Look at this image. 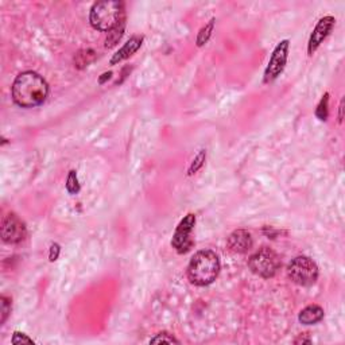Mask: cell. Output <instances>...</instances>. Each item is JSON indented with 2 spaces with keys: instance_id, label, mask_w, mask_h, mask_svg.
Listing matches in <instances>:
<instances>
[{
  "instance_id": "obj_1",
  "label": "cell",
  "mask_w": 345,
  "mask_h": 345,
  "mask_svg": "<svg viewBox=\"0 0 345 345\" xmlns=\"http://www.w3.org/2000/svg\"><path fill=\"white\" fill-rule=\"evenodd\" d=\"M12 100L22 108H34L45 103L49 94V85L35 71H23L12 84Z\"/></svg>"
},
{
  "instance_id": "obj_2",
  "label": "cell",
  "mask_w": 345,
  "mask_h": 345,
  "mask_svg": "<svg viewBox=\"0 0 345 345\" xmlns=\"http://www.w3.org/2000/svg\"><path fill=\"white\" fill-rule=\"evenodd\" d=\"M220 273V259L210 250H203L193 255L188 266L189 281L195 286H208L216 281Z\"/></svg>"
},
{
  "instance_id": "obj_3",
  "label": "cell",
  "mask_w": 345,
  "mask_h": 345,
  "mask_svg": "<svg viewBox=\"0 0 345 345\" xmlns=\"http://www.w3.org/2000/svg\"><path fill=\"white\" fill-rule=\"evenodd\" d=\"M126 19L123 2H98L90 8L89 22L98 31H111Z\"/></svg>"
},
{
  "instance_id": "obj_4",
  "label": "cell",
  "mask_w": 345,
  "mask_h": 345,
  "mask_svg": "<svg viewBox=\"0 0 345 345\" xmlns=\"http://www.w3.org/2000/svg\"><path fill=\"white\" fill-rule=\"evenodd\" d=\"M281 259L271 248L263 247L254 254L248 260V267L255 275L260 278H273L281 268Z\"/></svg>"
},
{
  "instance_id": "obj_5",
  "label": "cell",
  "mask_w": 345,
  "mask_h": 345,
  "mask_svg": "<svg viewBox=\"0 0 345 345\" xmlns=\"http://www.w3.org/2000/svg\"><path fill=\"white\" fill-rule=\"evenodd\" d=\"M287 275L295 285H314L318 278V267L308 256H297L287 266Z\"/></svg>"
},
{
  "instance_id": "obj_6",
  "label": "cell",
  "mask_w": 345,
  "mask_h": 345,
  "mask_svg": "<svg viewBox=\"0 0 345 345\" xmlns=\"http://www.w3.org/2000/svg\"><path fill=\"white\" fill-rule=\"evenodd\" d=\"M289 39H283L278 43L273 54H271L266 70H264V79H263L264 84L273 83L274 80H277L282 75V71L286 66V62H287V57H289Z\"/></svg>"
},
{
  "instance_id": "obj_7",
  "label": "cell",
  "mask_w": 345,
  "mask_h": 345,
  "mask_svg": "<svg viewBox=\"0 0 345 345\" xmlns=\"http://www.w3.org/2000/svg\"><path fill=\"white\" fill-rule=\"evenodd\" d=\"M195 216L193 213L188 214L182 221L178 224L176 232L172 235L171 245L178 254H185L193 247V239H191V231L194 228Z\"/></svg>"
},
{
  "instance_id": "obj_8",
  "label": "cell",
  "mask_w": 345,
  "mask_h": 345,
  "mask_svg": "<svg viewBox=\"0 0 345 345\" xmlns=\"http://www.w3.org/2000/svg\"><path fill=\"white\" fill-rule=\"evenodd\" d=\"M2 239L3 241L8 244H16L20 243L26 239L27 236V228L26 224L16 216L15 213L7 214L3 218L2 223Z\"/></svg>"
},
{
  "instance_id": "obj_9",
  "label": "cell",
  "mask_w": 345,
  "mask_h": 345,
  "mask_svg": "<svg viewBox=\"0 0 345 345\" xmlns=\"http://www.w3.org/2000/svg\"><path fill=\"white\" fill-rule=\"evenodd\" d=\"M334 23H336V19L333 16H324L323 19H319L317 26L314 27V30L311 33L310 39H309V56H313L315 50L319 47V45L327 39L328 35L330 34V31L333 30Z\"/></svg>"
},
{
  "instance_id": "obj_10",
  "label": "cell",
  "mask_w": 345,
  "mask_h": 345,
  "mask_svg": "<svg viewBox=\"0 0 345 345\" xmlns=\"http://www.w3.org/2000/svg\"><path fill=\"white\" fill-rule=\"evenodd\" d=\"M228 248L232 252H236V254H245L252 248V237L251 233L245 231V229H237L235 232H232L229 235L228 240Z\"/></svg>"
},
{
  "instance_id": "obj_11",
  "label": "cell",
  "mask_w": 345,
  "mask_h": 345,
  "mask_svg": "<svg viewBox=\"0 0 345 345\" xmlns=\"http://www.w3.org/2000/svg\"><path fill=\"white\" fill-rule=\"evenodd\" d=\"M142 42H143V37H132L130 41L124 43L123 47H121V49L119 50L116 54H113V57L111 58V62H109V64L116 65V64H119V62H121V61L130 58L132 54H135V53L140 49Z\"/></svg>"
},
{
  "instance_id": "obj_12",
  "label": "cell",
  "mask_w": 345,
  "mask_h": 345,
  "mask_svg": "<svg viewBox=\"0 0 345 345\" xmlns=\"http://www.w3.org/2000/svg\"><path fill=\"white\" fill-rule=\"evenodd\" d=\"M324 318V309L318 305H309L304 310H301L300 319L301 324L304 325H314V324L319 323Z\"/></svg>"
},
{
  "instance_id": "obj_13",
  "label": "cell",
  "mask_w": 345,
  "mask_h": 345,
  "mask_svg": "<svg viewBox=\"0 0 345 345\" xmlns=\"http://www.w3.org/2000/svg\"><path fill=\"white\" fill-rule=\"evenodd\" d=\"M124 27H126V19H123L117 26H115L111 31H108V37L105 39V47L111 49L113 46H116L124 34Z\"/></svg>"
},
{
  "instance_id": "obj_14",
  "label": "cell",
  "mask_w": 345,
  "mask_h": 345,
  "mask_svg": "<svg viewBox=\"0 0 345 345\" xmlns=\"http://www.w3.org/2000/svg\"><path fill=\"white\" fill-rule=\"evenodd\" d=\"M94 58H96V53H94L93 50L90 49L80 50L75 57V66L77 69H84L85 66H88L90 62H93Z\"/></svg>"
},
{
  "instance_id": "obj_15",
  "label": "cell",
  "mask_w": 345,
  "mask_h": 345,
  "mask_svg": "<svg viewBox=\"0 0 345 345\" xmlns=\"http://www.w3.org/2000/svg\"><path fill=\"white\" fill-rule=\"evenodd\" d=\"M213 26H214V19H212V20L208 23L207 26L204 27V29H201V31L199 33V37H197V46H203L207 43L210 34H212V31H213Z\"/></svg>"
},
{
  "instance_id": "obj_16",
  "label": "cell",
  "mask_w": 345,
  "mask_h": 345,
  "mask_svg": "<svg viewBox=\"0 0 345 345\" xmlns=\"http://www.w3.org/2000/svg\"><path fill=\"white\" fill-rule=\"evenodd\" d=\"M328 103H329V93H325L321 98L317 109H315V115L319 120L325 121L328 119Z\"/></svg>"
},
{
  "instance_id": "obj_17",
  "label": "cell",
  "mask_w": 345,
  "mask_h": 345,
  "mask_svg": "<svg viewBox=\"0 0 345 345\" xmlns=\"http://www.w3.org/2000/svg\"><path fill=\"white\" fill-rule=\"evenodd\" d=\"M172 344V342H176V344H180V341L177 340L172 334L166 333V332H162V333H158L155 337H153L150 340V344Z\"/></svg>"
},
{
  "instance_id": "obj_18",
  "label": "cell",
  "mask_w": 345,
  "mask_h": 345,
  "mask_svg": "<svg viewBox=\"0 0 345 345\" xmlns=\"http://www.w3.org/2000/svg\"><path fill=\"white\" fill-rule=\"evenodd\" d=\"M66 189L70 194H76L80 191V185L79 180H77V174H76L75 170H71L68 176V181H66Z\"/></svg>"
},
{
  "instance_id": "obj_19",
  "label": "cell",
  "mask_w": 345,
  "mask_h": 345,
  "mask_svg": "<svg viewBox=\"0 0 345 345\" xmlns=\"http://www.w3.org/2000/svg\"><path fill=\"white\" fill-rule=\"evenodd\" d=\"M2 302H0V305H2V318H0V324L3 325L4 323H6V319H7V317L10 315V313H11V301L8 300L7 297H2Z\"/></svg>"
},
{
  "instance_id": "obj_20",
  "label": "cell",
  "mask_w": 345,
  "mask_h": 345,
  "mask_svg": "<svg viewBox=\"0 0 345 345\" xmlns=\"http://www.w3.org/2000/svg\"><path fill=\"white\" fill-rule=\"evenodd\" d=\"M11 342L12 344H34V341L30 337H27L26 334L20 333V332H15L14 333Z\"/></svg>"
},
{
  "instance_id": "obj_21",
  "label": "cell",
  "mask_w": 345,
  "mask_h": 345,
  "mask_svg": "<svg viewBox=\"0 0 345 345\" xmlns=\"http://www.w3.org/2000/svg\"><path fill=\"white\" fill-rule=\"evenodd\" d=\"M205 151H201L199 155H197V158H195L194 161H193V165H191V167L189 169V174H193V172H195L197 170L201 167V166L204 165V161H205Z\"/></svg>"
},
{
  "instance_id": "obj_22",
  "label": "cell",
  "mask_w": 345,
  "mask_h": 345,
  "mask_svg": "<svg viewBox=\"0 0 345 345\" xmlns=\"http://www.w3.org/2000/svg\"><path fill=\"white\" fill-rule=\"evenodd\" d=\"M58 255H60V245H58V244H52V247H50V255H49L50 262L57 260Z\"/></svg>"
},
{
  "instance_id": "obj_23",
  "label": "cell",
  "mask_w": 345,
  "mask_h": 345,
  "mask_svg": "<svg viewBox=\"0 0 345 345\" xmlns=\"http://www.w3.org/2000/svg\"><path fill=\"white\" fill-rule=\"evenodd\" d=\"M294 342H295V344H301V342L304 344V342H308L309 344V342H310V338H305V337H302V336H300V337L297 338Z\"/></svg>"
},
{
  "instance_id": "obj_24",
  "label": "cell",
  "mask_w": 345,
  "mask_h": 345,
  "mask_svg": "<svg viewBox=\"0 0 345 345\" xmlns=\"http://www.w3.org/2000/svg\"><path fill=\"white\" fill-rule=\"evenodd\" d=\"M111 76H112V73H111V71H108V73H104V75H103V77L102 79H100V84H103L105 81V80L107 79H109V77H111Z\"/></svg>"
},
{
  "instance_id": "obj_25",
  "label": "cell",
  "mask_w": 345,
  "mask_h": 345,
  "mask_svg": "<svg viewBox=\"0 0 345 345\" xmlns=\"http://www.w3.org/2000/svg\"><path fill=\"white\" fill-rule=\"evenodd\" d=\"M342 104H344V102H341V104H340V116H338V120L340 121L342 120Z\"/></svg>"
}]
</instances>
